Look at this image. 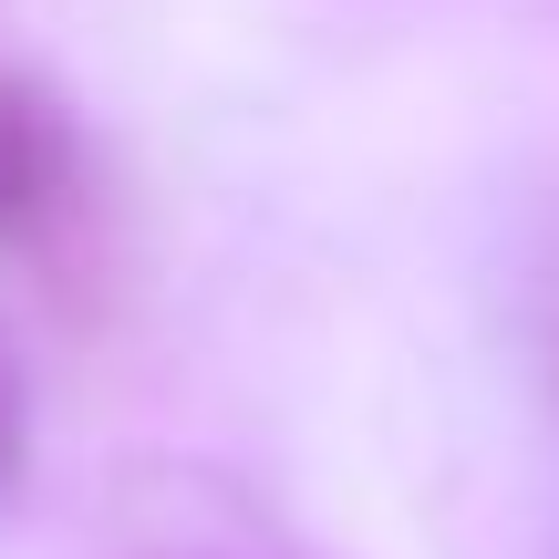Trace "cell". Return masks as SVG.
Listing matches in <instances>:
<instances>
[{
  "label": "cell",
  "mask_w": 559,
  "mask_h": 559,
  "mask_svg": "<svg viewBox=\"0 0 559 559\" xmlns=\"http://www.w3.org/2000/svg\"><path fill=\"white\" fill-rule=\"evenodd\" d=\"M52 198H62V124L32 83L0 73V239H21Z\"/></svg>",
  "instance_id": "1"
},
{
  "label": "cell",
  "mask_w": 559,
  "mask_h": 559,
  "mask_svg": "<svg viewBox=\"0 0 559 559\" xmlns=\"http://www.w3.org/2000/svg\"><path fill=\"white\" fill-rule=\"evenodd\" d=\"M21 445H32V394H21L11 332H0V498H11V477H21Z\"/></svg>",
  "instance_id": "2"
}]
</instances>
